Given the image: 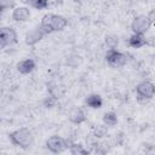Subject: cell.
<instances>
[{
  "instance_id": "cell-1",
  "label": "cell",
  "mask_w": 155,
  "mask_h": 155,
  "mask_svg": "<svg viewBox=\"0 0 155 155\" xmlns=\"http://www.w3.org/2000/svg\"><path fill=\"white\" fill-rule=\"evenodd\" d=\"M40 25L44 29V31L48 35L56 31H62L68 25V19L62 15L46 13L45 16H42Z\"/></svg>"
},
{
  "instance_id": "cell-2",
  "label": "cell",
  "mask_w": 155,
  "mask_h": 155,
  "mask_svg": "<svg viewBox=\"0 0 155 155\" xmlns=\"http://www.w3.org/2000/svg\"><path fill=\"white\" fill-rule=\"evenodd\" d=\"M8 140L15 145L23 150L29 149L34 143V136L33 132L27 127L17 128L8 133Z\"/></svg>"
},
{
  "instance_id": "cell-3",
  "label": "cell",
  "mask_w": 155,
  "mask_h": 155,
  "mask_svg": "<svg viewBox=\"0 0 155 155\" xmlns=\"http://www.w3.org/2000/svg\"><path fill=\"white\" fill-rule=\"evenodd\" d=\"M69 144H70V142L68 139H65L61 136H57V134L51 136L45 143L46 149L52 154H62L63 151L69 149Z\"/></svg>"
},
{
  "instance_id": "cell-4",
  "label": "cell",
  "mask_w": 155,
  "mask_h": 155,
  "mask_svg": "<svg viewBox=\"0 0 155 155\" xmlns=\"http://www.w3.org/2000/svg\"><path fill=\"white\" fill-rule=\"evenodd\" d=\"M136 94L139 102L150 101L155 97V85L149 80H143L136 86Z\"/></svg>"
},
{
  "instance_id": "cell-5",
  "label": "cell",
  "mask_w": 155,
  "mask_h": 155,
  "mask_svg": "<svg viewBox=\"0 0 155 155\" xmlns=\"http://www.w3.org/2000/svg\"><path fill=\"white\" fill-rule=\"evenodd\" d=\"M105 62L111 68H121L127 63V54L119 50H108L105 53Z\"/></svg>"
},
{
  "instance_id": "cell-6",
  "label": "cell",
  "mask_w": 155,
  "mask_h": 155,
  "mask_svg": "<svg viewBox=\"0 0 155 155\" xmlns=\"http://www.w3.org/2000/svg\"><path fill=\"white\" fill-rule=\"evenodd\" d=\"M18 35L17 31L12 27H1L0 28V47L6 48L7 46H12L17 44Z\"/></svg>"
},
{
  "instance_id": "cell-7",
  "label": "cell",
  "mask_w": 155,
  "mask_h": 155,
  "mask_svg": "<svg viewBox=\"0 0 155 155\" xmlns=\"http://www.w3.org/2000/svg\"><path fill=\"white\" fill-rule=\"evenodd\" d=\"M130 27H131V30L133 34H143L144 35L150 29L151 23L147 15H138L132 19Z\"/></svg>"
},
{
  "instance_id": "cell-8",
  "label": "cell",
  "mask_w": 155,
  "mask_h": 155,
  "mask_svg": "<svg viewBox=\"0 0 155 155\" xmlns=\"http://www.w3.org/2000/svg\"><path fill=\"white\" fill-rule=\"evenodd\" d=\"M47 34L44 31V29L41 28V25H35L33 29H30L29 31H27L25 38H24V42L28 46H35L38 42H40Z\"/></svg>"
},
{
  "instance_id": "cell-9",
  "label": "cell",
  "mask_w": 155,
  "mask_h": 155,
  "mask_svg": "<svg viewBox=\"0 0 155 155\" xmlns=\"http://www.w3.org/2000/svg\"><path fill=\"white\" fill-rule=\"evenodd\" d=\"M68 119L74 125H81V124H84L87 120V115H86V113H85V110L82 108L74 107V108L70 109L69 115H68Z\"/></svg>"
},
{
  "instance_id": "cell-10",
  "label": "cell",
  "mask_w": 155,
  "mask_h": 155,
  "mask_svg": "<svg viewBox=\"0 0 155 155\" xmlns=\"http://www.w3.org/2000/svg\"><path fill=\"white\" fill-rule=\"evenodd\" d=\"M31 16L30 8L28 6H17L16 8L12 10L11 18L15 22H27Z\"/></svg>"
},
{
  "instance_id": "cell-11",
  "label": "cell",
  "mask_w": 155,
  "mask_h": 155,
  "mask_svg": "<svg viewBox=\"0 0 155 155\" xmlns=\"http://www.w3.org/2000/svg\"><path fill=\"white\" fill-rule=\"evenodd\" d=\"M17 71L22 75H28L30 73H33L36 68V63L33 58H24L22 61H19L16 65Z\"/></svg>"
},
{
  "instance_id": "cell-12",
  "label": "cell",
  "mask_w": 155,
  "mask_h": 155,
  "mask_svg": "<svg viewBox=\"0 0 155 155\" xmlns=\"http://www.w3.org/2000/svg\"><path fill=\"white\" fill-rule=\"evenodd\" d=\"M127 44L131 48H142L143 46H147V36L143 34H132L128 38Z\"/></svg>"
},
{
  "instance_id": "cell-13",
  "label": "cell",
  "mask_w": 155,
  "mask_h": 155,
  "mask_svg": "<svg viewBox=\"0 0 155 155\" xmlns=\"http://www.w3.org/2000/svg\"><path fill=\"white\" fill-rule=\"evenodd\" d=\"M85 104L91 109H101L103 107V98L98 93H91L85 98Z\"/></svg>"
},
{
  "instance_id": "cell-14",
  "label": "cell",
  "mask_w": 155,
  "mask_h": 155,
  "mask_svg": "<svg viewBox=\"0 0 155 155\" xmlns=\"http://www.w3.org/2000/svg\"><path fill=\"white\" fill-rule=\"evenodd\" d=\"M68 150L71 155H90V150L86 149L81 143L76 142H70Z\"/></svg>"
},
{
  "instance_id": "cell-15",
  "label": "cell",
  "mask_w": 155,
  "mask_h": 155,
  "mask_svg": "<svg viewBox=\"0 0 155 155\" xmlns=\"http://www.w3.org/2000/svg\"><path fill=\"white\" fill-rule=\"evenodd\" d=\"M102 121H103V125H105L107 127H114L117 125V121H119L117 114L115 111H107L104 113Z\"/></svg>"
},
{
  "instance_id": "cell-16",
  "label": "cell",
  "mask_w": 155,
  "mask_h": 155,
  "mask_svg": "<svg viewBox=\"0 0 155 155\" xmlns=\"http://www.w3.org/2000/svg\"><path fill=\"white\" fill-rule=\"evenodd\" d=\"M120 39L116 34H107L104 38V45L108 47V50H117Z\"/></svg>"
},
{
  "instance_id": "cell-17",
  "label": "cell",
  "mask_w": 155,
  "mask_h": 155,
  "mask_svg": "<svg viewBox=\"0 0 155 155\" xmlns=\"http://www.w3.org/2000/svg\"><path fill=\"white\" fill-rule=\"evenodd\" d=\"M28 5L35 10H46L50 6V2L47 0H29Z\"/></svg>"
},
{
  "instance_id": "cell-18",
  "label": "cell",
  "mask_w": 155,
  "mask_h": 155,
  "mask_svg": "<svg viewBox=\"0 0 155 155\" xmlns=\"http://www.w3.org/2000/svg\"><path fill=\"white\" fill-rule=\"evenodd\" d=\"M41 103H42V107H44V108H46V109H52V108H54V107L58 104V98L54 97V96L48 94L47 97H45V98L42 99Z\"/></svg>"
},
{
  "instance_id": "cell-19",
  "label": "cell",
  "mask_w": 155,
  "mask_h": 155,
  "mask_svg": "<svg viewBox=\"0 0 155 155\" xmlns=\"http://www.w3.org/2000/svg\"><path fill=\"white\" fill-rule=\"evenodd\" d=\"M107 132H108L107 126H105V125H99V126H97V127L94 128L93 136L97 137V138H101V137H104V136L107 134Z\"/></svg>"
},
{
  "instance_id": "cell-20",
  "label": "cell",
  "mask_w": 155,
  "mask_h": 155,
  "mask_svg": "<svg viewBox=\"0 0 155 155\" xmlns=\"http://www.w3.org/2000/svg\"><path fill=\"white\" fill-rule=\"evenodd\" d=\"M47 91H48V94L51 96H54L57 98H59V92H58V86L53 82H48L47 84Z\"/></svg>"
},
{
  "instance_id": "cell-21",
  "label": "cell",
  "mask_w": 155,
  "mask_h": 155,
  "mask_svg": "<svg viewBox=\"0 0 155 155\" xmlns=\"http://www.w3.org/2000/svg\"><path fill=\"white\" fill-rule=\"evenodd\" d=\"M16 2L13 1H6V0H2L0 1V10L1 11H5V10H10V8H16Z\"/></svg>"
},
{
  "instance_id": "cell-22",
  "label": "cell",
  "mask_w": 155,
  "mask_h": 155,
  "mask_svg": "<svg viewBox=\"0 0 155 155\" xmlns=\"http://www.w3.org/2000/svg\"><path fill=\"white\" fill-rule=\"evenodd\" d=\"M144 155H155V145L148 144L144 149Z\"/></svg>"
},
{
  "instance_id": "cell-23",
  "label": "cell",
  "mask_w": 155,
  "mask_h": 155,
  "mask_svg": "<svg viewBox=\"0 0 155 155\" xmlns=\"http://www.w3.org/2000/svg\"><path fill=\"white\" fill-rule=\"evenodd\" d=\"M147 16H148V18H149L150 23H151V24H155V8L150 10V11H149V13H148Z\"/></svg>"
},
{
  "instance_id": "cell-24",
  "label": "cell",
  "mask_w": 155,
  "mask_h": 155,
  "mask_svg": "<svg viewBox=\"0 0 155 155\" xmlns=\"http://www.w3.org/2000/svg\"><path fill=\"white\" fill-rule=\"evenodd\" d=\"M147 46L155 47V36H148L147 38Z\"/></svg>"
}]
</instances>
